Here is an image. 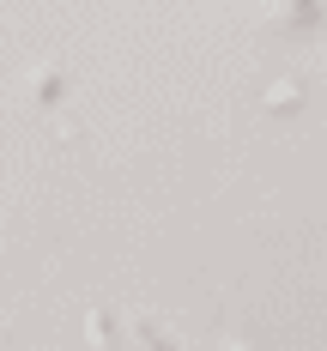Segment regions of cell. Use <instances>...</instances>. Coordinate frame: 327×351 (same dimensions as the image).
Returning a JSON list of instances; mask_svg holds the SVG:
<instances>
[{"label":"cell","mask_w":327,"mask_h":351,"mask_svg":"<svg viewBox=\"0 0 327 351\" xmlns=\"http://www.w3.org/2000/svg\"><path fill=\"white\" fill-rule=\"evenodd\" d=\"M140 333H145V346H152V351H176V346H170V339H164V333H158L145 315H140Z\"/></svg>","instance_id":"1"}]
</instances>
